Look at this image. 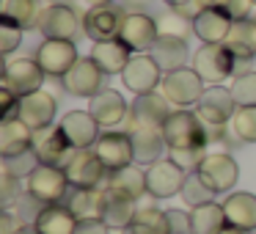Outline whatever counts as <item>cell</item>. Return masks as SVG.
Segmentation results:
<instances>
[{
	"label": "cell",
	"instance_id": "cell-1",
	"mask_svg": "<svg viewBox=\"0 0 256 234\" xmlns=\"http://www.w3.org/2000/svg\"><path fill=\"white\" fill-rule=\"evenodd\" d=\"M162 138L168 149H196L206 146V124L201 122L198 113L188 108H174V113L162 124Z\"/></svg>",
	"mask_w": 256,
	"mask_h": 234
},
{
	"label": "cell",
	"instance_id": "cell-2",
	"mask_svg": "<svg viewBox=\"0 0 256 234\" xmlns=\"http://www.w3.org/2000/svg\"><path fill=\"white\" fill-rule=\"evenodd\" d=\"M193 69L210 86H220L223 80L240 72V61L232 56L226 44H201L193 56Z\"/></svg>",
	"mask_w": 256,
	"mask_h": 234
},
{
	"label": "cell",
	"instance_id": "cell-3",
	"mask_svg": "<svg viewBox=\"0 0 256 234\" xmlns=\"http://www.w3.org/2000/svg\"><path fill=\"white\" fill-rule=\"evenodd\" d=\"M160 94L166 96L174 108L198 105L201 94H204V80H201V74L196 72L193 66L174 69V72H166V78H162Z\"/></svg>",
	"mask_w": 256,
	"mask_h": 234
},
{
	"label": "cell",
	"instance_id": "cell-4",
	"mask_svg": "<svg viewBox=\"0 0 256 234\" xmlns=\"http://www.w3.org/2000/svg\"><path fill=\"white\" fill-rule=\"evenodd\" d=\"M25 190H28L34 198H39L42 204H61L69 196L72 184H69V176H66L64 168L44 166V162H42V166L25 179Z\"/></svg>",
	"mask_w": 256,
	"mask_h": 234
},
{
	"label": "cell",
	"instance_id": "cell-5",
	"mask_svg": "<svg viewBox=\"0 0 256 234\" xmlns=\"http://www.w3.org/2000/svg\"><path fill=\"white\" fill-rule=\"evenodd\" d=\"M64 171H66L72 188H105L108 176H110V171L96 157L94 149H74Z\"/></svg>",
	"mask_w": 256,
	"mask_h": 234
},
{
	"label": "cell",
	"instance_id": "cell-6",
	"mask_svg": "<svg viewBox=\"0 0 256 234\" xmlns=\"http://www.w3.org/2000/svg\"><path fill=\"white\" fill-rule=\"evenodd\" d=\"M36 28H39V34L44 36V39H69V42H74L78 34L83 30V20H80L78 12H74L72 6H66V3H52V6L42 8Z\"/></svg>",
	"mask_w": 256,
	"mask_h": 234
},
{
	"label": "cell",
	"instance_id": "cell-7",
	"mask_svg": "<svg viewBox=\"0 0 256 234\" xmlns=\"http://www.w3.org/2000/svg\"><path fill=\"white\" fill-rule=\"evenodd\" d=\"M78 47L69 39H44L36 47V64L42 66V72L47 78H58L61 80L69 69L78 64Z\"/></svg>",
	"mask_w": 256,
	"mask_h": 234
},
{
	"label": "cell",
	"instance_id": "cell-8",
	"mask_svg": "<svg viewBox=\"0 0 256 234\" xmlns=\"http://www.w3.org/2000/svg\"><path fill=\"white\" fill-rule=\"evenodd\" d=\"M184 179H188V171H182L171 157H160L157 162L146 166V190L152 198H171L182 193Z\"/></svg>",
	"mask_w": 256,
	"mask_h": 234
},
{
	"label": "cell",
	"instance_id": "cell-9",
	"mask_svg": "<svg viewBox=\"0 0 256 234\" xmlns=\"http://www.w3.org/2000/svg\"><path fill=\"white\" fill-rule=\"evenodd\" d=\"M234 110H237V102H234L232 88H223V86H210L204 88L198 105H196V113L201 116V122L206 127H226L232 122Z\"/></svg>",
	"mask_w": 256,
	"mask_h": 234
},
{
	"label": "cell",
	"instance_id": "cell-10",
	"mask_svg": "<svg viewBox=\"0 0 256 234\" xmlns=\"http://www.w3.org/2000/svg\"><path fill=\"white\" fill-rule=\"evenodd\" d=\"M166 78V72L160 69V64L149 56V52H138V56L130 58L127 69L122 72V80L132 94H149V91H157Z\"/></svg>",
	"mask_w": 256,
	"mask_h": 234
},
{
	"label": "cell",
	"instance_id": "cell-11",
	"mask_svg": "<svg viewBox=\"0 0 256 234\" xmlns=\"http://www.w3.org/2000/svg\"><path fill=\"white\" fill-rule=\"evenodd\" d=\"M94 152L108 171H118L124 166L135 162V152H132V138L127 130H108L100 135V140L94 144Z\"/></svg>",
	"mask_w": 256,
	"mask_h": 234
},
{
	"label": "cell",
	"instance_id": "cell-12",
	"mask_svg": "<svg viewBox=\"0 0 256 234\" xmlns=\"http://www.w3.org/2000/svg\"><path fill=\"white\" fill-rule=\"evenodd\" d=\"M160 36V28H157V20L149 17L144 12H130L124 14L122 30H118V39L135 52H149L152 44Z\"/></svg>",
	"mask_w": 256,
	"mask_h": 234
},
{
	"label": "cell",
	"instance_id": "cell-13",
	"mask_svg": "<svg viewBox=\"0 0 256 234\" xmlns=\"http://www.w3.org/2000/svg\"><path fill=\"white\" fill-rule=\"evenodd\" d=\"M102 78H105V72H102L94 64V58L88 56V58H78V64L61 78V86H64L66 94L88 96L91 100V96H96L102 91Z\"/></svg>",
	"mask_w": 256,
	"mask_h": 234
},
{
	"label": "cell",
	"instance_id": "cell-14",
	"mask_svg": "<svg viewBox=\"0 0 256 234\" xmlns=\"http://www.w3.org/2000/svg\"><path fill=\"white\" fill-rule=\"evenodd\" d=\"M127 132L132 138V152H135V162L138 166H152L162 157L166 138H162V127H152V124H138L127 118Z\"/></svg>",
	"mask_w": 256,
	"mask_h": 234
},
{
	"label": "cell",
	"instance_id": "cell-15",
	"mask_svg": "<svg viewBox=\"0 0 256 234\" xmlns=\"http://www.w3.org/2000/svg\"><path fill=\"white\" fill-rule=\"evenodd\" d=\"M124 22V12L113 3L108 6H91L83 17V34L91 42H108V39H118V30Z\"/></svg>",
	"mask_w": 256,
	"mask_h": 234
},
{
	"label": "cell",
	"instance_id": "cell-16",
	"mask_svg": "<svg viewBox=\"0 0 256 234\" xmlns=\"http://www.w3.org/2000/svg\"><path fill=\"white\" fill-rule=\"evenodd\" d=\"M198 174H201V179H204V182L210 184V188L215 190L218 196H220V193H228V190L237 184V179H240L237 162H234V157L226 154V152L206 154L204 162H201V168H198Z\"/></svg>",
	"mask_w": 256,
	"mask_h": 234
},
{
	"label": "cell",
	"instance_id": "cell-17",
	"mask_svg": "<svg viewBox=\"0 0 256 234\" xmlns=\"http://www.w3.org/2000/svg\"><path fill=\"white\" fill-rule=\"evenodd\" d=\"M34 152L39 154V160L44 162V166L64 168L74 149H72V144H69V138L64 135V130L50 124V127L34 132Z\"/></svg>",
	"mask_w": 256,
	"mask_h": 234
},
{
	"label": "cell",
	"instance_id": "cell-18",
	"mask_svg": "<svg viewBox=\"0 0 256 234\" xmlns=\"http://www.w3.org/2000/svg\"><path fill=\"white\" fill-rule=\"evenodd\" d=\"M47 74L42 72V66L36 64V58H17V61L6 64V72H3V86L14 91L17 96L34 94L42 88Z\"/></svg>",
	"mask_w": 256,
	"mask_h": 234
},
{
	"label": "cell",
	"instance_id": "cell-19",
	"mask_svg": "<svg viewBox=\"0 0 256 234\" xmlns=\"http://www.w3.org/2000/svg\"><path fill=\"white\" fill-rule=\"evenodd\" d=\"M58 127L64 130V135L69 138L72 149H94V144L100 140V122L91 116V110H69L61 118Z\"/></svg>",
	"mask_w": 256,
	"mask_h": 234
},
{
	"label": "cell",
	"instance_id": "cell-20",
	"mask_svg": "<svg viewBox=\"0 0 256 234\" xmlns=\"http://www.w3.org/2000/svg\"><path fill=\"white\" fill-rule=\"evenodd\" d=\"M56 96L47 94L44 88L34 91V94H25L20 96V118H22L25 124H28L30 130H44L52 124V118H56Z\"/></svg>",
	"mask_w": 256,
	"mask_h": 234
},
{
	"label": "cell",
	"instance_id": "cell-21",
	"mask_svg": "<svg viewBox=\"0 0 256 234\" xmlns=\"http://www.w3.org/2000/svg\"><path fill=\"white\" fill-rule=\"evenodd\" d=\"M91 116L100 122V127H118L122 122H127L130 116V105L116 88H102L96 96H91V105H88Z\"/></svg>",
	"mask_w": 256,
	"mask_h": 234
},
{
	"label": "cell",
	"instance_id": "cell-22",
	"mask_svg": "<svg viewBox=\"0 0 256 234\" xmlns=\"http://www.w3.org/2000/svg\"><path fill=\"white\" fill-rule=\"evenodd\" d=\"M232 25H234V20L226 8H204L193 20V34L204 44H223L228 30H232Z\"/></svg>",
	"mask_w": 256,
	"mask_h": 234
},
{
	"label": "cell",
	"instance_id": "cell-23",
	"mask_svg": "<svg viewBox=\"0 0 256 234\" xmlns=\"http://www.w3.org/2000/svg\"><path fill=\"white\" fill-rule=\"evenodd\" d=\"M171 102L166 100L162 94L157 91H149V94H138L130 108V122H138V124H152V127H162L166 118L171 116Z\"/></svg>",
	"mask_w": 256,
	"mask_h": 234
},
{
	"label": "cell",
	"instance_id": "cell-24",
	"mask_svg": "<svg viewBox=\"0 0 256 234\" xmlns=\"http://www.w3.org/2000/svg\"><path fill=\"white\" fill-rule=\"evenodd\" d=\"M223 44H226L228 50H232V56L240 61V69H242V64H250L256 58V17L234 20V25H232V30H228Z\"/></svg>",
	"mask_w": 256,
	"mask_h": 234
},
{
	"label": "cell",
	"instance_id": "cell-25",
	"mask_svg": "<svg viewBox=\"0 0 256 234\" xmlns=\"http://www.w3.org/2000/svg\"><path fill=\"white\" fill-rule=\"evenodd\" d=\"M91 58L105 74H122L127 69L132 50L124 44L122 39H108V42H94L91 47Z\"/></svg>",
	"mask_w": 256,
	"mask_h": 234
},
{
	"label": "cell",
	"instance_id": "cell-26",
	"mask_svg": "<svg viewBox=\"0 0 256 234\" xmlns=\"http://www.w3.org/2000/svg\"><path fill=\"white\" fill-rule=\"evenodd\" d=\"M149 56L160 64L162 72L182 69V66H188V61H190L188 39H179V36H157V42L152 44Z\"/></svg>",
	"mask_w": 256,
	"mask_h": 234
},
{
	"label": "cell",
	"instance_id": "cell-27",
	"mask_svg": "<svg viewBox=\"0 0 256 234\" xmlns=\"http://www.w3.org/2000/svg\"><path fill=\"white\" fill-rule=\"evenodd\" d=\"M102 190H110V193H116V196L138 201L144 193H149V190H146V171H140L138 166H124V168H118V171H110L108 184Z\"/></svg>",
	"mask_w": 256,
	"mask_h": 234
},
{
	"label": "cell",
	"instance_id": "cell-28",
	"mask_svg": "<svg viewBox=\"0 0 256 234\" xmlns=\"http://www.w3.org/2000/svg\"><path fill=\"white\" fill-rule=\"evenodd\" d=\"M34 228L39 234H74L78 228V218L72 215L66 204H47L44 210L36 215Z\"/></svg>",
	"mask_w": 256,
	"mask_h": 234
},
{
	"label": "cell",
	"instance_id": "cell-29",
	"mask_svg": "<svg viewBox=\"0 0 256 234\" xmlns=\"http://www.w3.org/2000/svg\"><path fill=\"white\" fill-rule=\"evenodd\" d=\"M228 226H237L242 232H256V196L254 193H232L223 201Z\"/></svg>",
	"mask_w": 256,
	"mask_h": 234
},
{
	"label": "cell",
	"instance_id": "cell-30",
	"mask_svg": "<svg viewBox=\"0 0 256 234\" xmlns=\"http://www.w3.org/2000/svg\"><path fill=\"white\" fill-rule=\"evenodd\" d=\"M135 215V201L132 198H124V196H116L110 190H105V206H102V220L108 223L110 232H127L132 226Z\"/></svg>",
	"mask_w": 256,
	"mask_h": 234
},
{
	"label": "cell",
	"instance_id": "cell-31",
	"mask_svg": "<svg viewBox=\"0 0 256 234\" xmlns=\"http://www.w3.org/2000/svg\"><path fill=\"white\" fill-rule=\"evenodd\" d=\"M66 206L78 220L86 218H102V206H105V190L102 188H72L66 198Z\"/></svg>",
	"mask_w": 256,
	"mask_h": 234
},
{
	"label": "cell",
	"instance_id": "cell-32",
	"mask_svg": "<svg viewBox=\"0 0 256 234\" xmlns=\"http://www.w3.org/2000/svg\"><path fill=\"white\" fill-rule=\"evenodd\" d=\"M34 149V130L22 122V118H12V122H0V154L12 157L20 152Z\"/></svg>",
	"mask_w": 256,
	"mask_h": 234
},
{
	"label": "cell",
	"instance_id": "cell-33",
	"mask_svg": "<svg viewBox=\"0 0 256 234\" xmlns=\"http://www.w3.org/2000/svg\"><path fill=\"white\" fill-rule=\"evenodd\" d=\"M190 220H193V234H220L228 226L223 204H215V201L193 206L190 210Z\"/></svg>",
	"mask_w": 256,
	"mask_h": 234
},
{
	"label": "cell",
	"instance_id": "cell-34",
	"mask_svg": "<svg viewBox=\"0 0 256 234\" xmlns=\"http://www.w3.org/2000/svg\"><path fill=\"white\" fill-rule=\"evenodd\" d=\"M0 14H3V20H12L14 25L28 30V28H36L42 6H39V0H3L0 3Z\"/></svg>",
	"mask_w": 256,
	"mask_h": 234
},
{
	"label": "cell",
	"instance_id": "cell-35",
	"mask_svg": "<svg viewBox=\"0 0 256 234\" xmlns=\"http://www.w3.org/2000/svg\"><path fill=\"white\" fill-rule=\"evenodd\" d=\"M122 234H168V220H166V212L154 210V206H144L138 210L132 226Z\"/></svg>",
	"mask_w": 256,
	"mask_h": 234
},
{
	"label": "cell",
	"instance_id": "cell-36",
	"mask_svg": "<svg viewBox=\"0 0 256 234\" xmlns=\"http://www.w3.org/2000/svg\"><path fill=\"white\" fill-rule=\"evenodd\" d=\"M228 130L240 144H256V108H237Z\"/></svg>",
	"mask_w": 256,
	"mask_h": 234
},
{
	"label": "cell",
	"instance_id": "cell-37",
	"mask_svg": "<svg viewBox=\"0 0 256 234\" xmlns=\"http://www.w3.org/2000/svg\"><path fill=\"white\" fill-rule=\"evenodd\" d=\"M39 166H42V160L34 149L20 152V154H12V157H3V174L14 176V179H28Z\"/></svg>",
	"mask_w": 256,
	"mask_h": 234
},
{
	"label": "cell",
	"instance_id": "cell-38",
	"mask_svg": "<svg viewBox=\"0 0 256 234\" xmlns=\"http://www.w3.org/2000/svg\"><path fill=\"white\" fill-rule=\"evenodd\" d=\"M179 196L184 198V204L201 206V204H210V201H215L218 193L204 182V179H201L198 171H193V174H188V179H184V188H182V193H179Z\"/></svg>",
	"mask_w": 256,
	"mask_h": 234
},
{
	"label": "cell",
	"instance_id": "cell-39",
	"mask_svg": "<svg viewBox=\"0 0 256 234\" xmlns=\"http://www.w3.org/2000/svg\"><path fill=\"white\" fill-rule=\"evenodd\" d=\"M232 94H234V102L237 108H256V72H240L234 74L232 80Z\"/></svg>",
	"mask_w": 256,
	"mask_h": 234
},
{
	"label": "cell",
	"instance_id": "cell-40",
	"mask_svg": "<svg viewBox=\"0 0 256 234\" xmlns=\"http://www.w3.org/2000/svg\"><path fill=\"white\" fill-rule=\"evenodd\" d=\"M157 28L160 36H179V39H188V34H193V20L182 17L179 12H168L162 17H157Z\"/></svg>",
	"mask_w": 256,
	"mask_h": 234
},
{
	"label": "cell",
	"instance_id": "cell-41",
	"mask_svg": "<svg viewBox=\"0 0 256 234\" xmlns=\"http://www.w3.org/2000/svg\"><path fill=\"white\" fill-rule=\"evenodd\" d=\"M204 149L206 146H196V149H168V157H171L182 171L193 174L201 168V162H204V157H206Z\"/></svg>",
	"mask_w": 256,
	"mask_h": 234
},
{
	"label": "cell",
	"instance_id": "cell-42",
	"mask_svg": "<svg viewBox=\"0 0 256 234\" xmlns=\"http://www.w3.org/2000/svg\"><path fill=\"white\" fill-rule=\"evenodd\" d=\"M20 42H22V28L14 25L12 20H0V52L12 56L20 47Z\"/></svg>",
	"mask_w": 256,
	"mask_h": 234
},
{
	"label": "cell",
	"instance_id": "cell-43",
	"mask_svg": "<svg viewBox=\"0 0 256 234\" xmlns=\"http://www.w3.org/2000/svg\"><path fill=\"white\" fill-rule=\"evenodd\" d=\"M166 220H168V234H193L190 212H184V210H166Z\"/></svg>",
	"mask_w": 256,
	"mask_h": 234
},
{
	"label": "cell",
	"instance_id": "cell-44",
	"mask_svg": "<svg viewBox=\"0 0 256 234\" xmlns=\"http://www.w3.org/2000/svg\"><path fill=\"white\" fill-rule=\"evenodd\" d=\"M28 223H25V218L20 215V212L14 210H3L0 212V234H28Z\"/></svg>",
	"mask_w": 256,
	"mask_h": 234
},
{
	"label": "cell",
	"instance_id": "cell-45",
	"mask_svg": "<svg viewBox=\"0 0 256 234\" xmlns=\"http://www.w3.org/2000/svg\"><path fill=\"white\" fill-rule=\"evenodd\" d=\"M74 234H110V228L102 218H86V220H78Z\"/></svg>",
	"mask_w": 256,
	"mask_h": 234
},
{
	"label": "cell",
	"instance_id": "cell-46",
	"mask_svg": "<svg viewBox=\"0 0 256 234\" xmlns=\"http://www.w3.org/2000/svg\"><path fill=\"white\" fill-rule=\"evenodd\" d=\"M254 8H256L254 0H232V3L226 6V12L232 14V20H250Z\"/></svg>",
	"mask_w": 256,
	"mask_h": 234
},
{
	"label": "cell",
	"instance_id": "cell-47",
	"mask_svg": "<svg viewBox=\"0 0 256 234\" xmlns=\"http://www.w3.org/2000/svg\"><path fill=\"white\" fill-rule=\"evenodd\" d=\"M198 3H201L204 8H226L232 0H198Z\"/></svg>",
	"mask_w": 256,
	"mask_h": 234
},
{
	"label": "cell",
	"instance_id": "cell-48",
	"mask_svg": "<svg viewBox=\"0 0 256 234\" xmlns=\"http://www.w3.org/2000/svg\"><path fill=\"white\" fill-rule=\"evenodd\" d=\"M162 3H168L171 8H182V6H188L190 0H162Z\"/></svg>",
	"mask_w": 256,
	"mask_h": 234
},
{
	"label": "cell",
	"instance_id": "cell-49",
	"mask_svg": "<svg viewBox=\"0 0 256 234\" xmlns=\"http://www.w3.org/2000/svg\"><path fill=\"white\" fill-rule=\"evenodd\" d=\"M220 234H248V232H242V228H237V226H226Z\"/></svg>",
	"mask_w": 256,
	"mask_h": 234
},
{
	"label": "cell",
	"instance_id": "cell-50",
	"mask_svg": "<svg viewBox=\"0 0 256 234\" xmlns=\"http://www.w3.org/2000/svg\"><path fill=\"white\" fill-rule=\"evenodd\" d=\"M88 6H108V3H113V0H86Z\"/></svg>",
	"mask_w": 256,
	"mask_h": 234
},
{
	"label": "cell",
	"instance_id": "cell-51",
	"mask_svg": "<svg viewBox=\"0 0 256 234\" xmlns=\"http://www.w3.org/2000/svg\"><path fill=\"white\" fill-rule=\"evenodd\" d=\"M28 234H39V232H36V228H34V232H28Z\"/></svg>",
	"mask_w": 256,
	"mask_h": 234
},
{
	"label": "cell",
	"instance_id": "cell-52",
	"mask_svg": "<svg viewBox=\"0 0 256 234\" xmlns=\"http://www.w3.org/2000/svg\"><path fill=\"white\" fill-rule=\"evenodd\" d=\"M56 3H66V0H56Z\"/></svg>",
	"mask_w": 256,
	"mask_h": 234
},
{
	"label": "cell",
	"instance_id": "cell-53",
	"mask_svg": "<svg viewBox=\"0 0 256 234\" xmlns=\"http://www.w3.org/2000/svg\"><path fill=\"white\" fill-rule=\"evenodd\" d=\"M254 3H256V0H254Z\"/></svg>",
	"mask_w": 256,
	"mask_h": 234
},
{
	"label": "cell",
	"instance_id": "cell-54",
	"mask_svg": "<svg viewBox=\"0 0 256 234\" xmlns=\"http://www.w3.org/2000/svg\"><path fill=\"white\" fill-rule=\"evenodd\" d=\"M254 234H256V232H254Z\"/></svg>",
	"mask_w": 256,
	"mask_h": 234
}]
</instances>
